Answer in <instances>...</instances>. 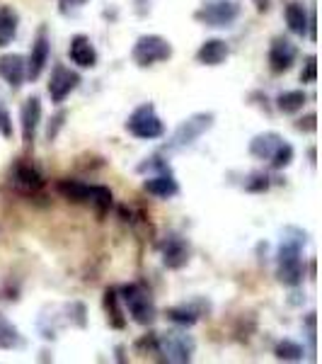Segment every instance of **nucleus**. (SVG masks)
<instances>
[{
	"instance_id": "c9c22d12",
	"label": "nucleus",
	"mask_w": 322,
	"mask_h": 364,
	"mask_svg": "<svg viewBox=\"0 0 322 364\" xmlns=\"http://www.w3.org/2000/svg\"><path fill=\"white\" fill-rule=\"evenodd\" d=\"M296 129L303 134H313L315 129H318V114H308V117H301V119L296 122Z\"/></svg>"
},
{
	"instance_id": "2f4dec72",
	"label": "nucleus",
	"mask_w": 322,
	"mask_h": 364,
	"mask_svg": "<svg viewBox=\"0 0 322 364\" xmlns=\"http://www.w3.org/2000/svg\"><path fill=\"white\" fill-rule=\"evenodd\" d=\"M136 170L138 173H162V170H170V163L160 156H150V158H145Z\"/></svg>"
},
{
	"instance_id": "f257e3e1",
	"label": "nucleus",
	"mask_w": 322,
	"mask_h": 364,
	"mask_svg": "<svg viewBox=\"0 0 322 364\" xmlns=\"http://www.w3.org/2000/svg\"><path fill=\"white\" fill-rule=\"evenodd\" d=\"M308 245V233L298 226H286L281 231V243L277 250V279L289 289L303 284L306 277V260L303 248Z\"/></svg>"
},
{
	"instance_id": "412c9836",
	"label": "nucleus",
	"mask_w": 322,
	"mask_h": 364,
	"mask_svg": "<svg viewBox=\"0 0 322 364\" xmlns=\"http://www.w3.org/2000/svg\"><path fill=\"white\" fill-rule=\"evenodd\" d=\"M20 29V13L13 5H0V49H5L17 37Z\"/></svg>"
},
{
	"instance_id": "cd10ccee",
	"label": "nucleus",
	"mask_w": 322,
	"mask_h": 364,
	"mask_svg": "<svg viewBox=\"0 0 322 364\" xmlns=\"http://www.w3.org/2000/svg\"><path fill=\"white\" fill-rule=\"evenodd\" d=\"M294 158H296L294 146H291L289 141H284V144L277 149V154L269 158V168H272V170H284V168H289L291 163H294Z\"/></svg>"
},
{
	"instance_id": "4be33fe9",
	"label": "nucleus",
	"mask_w": 322,
	"mask_h": 364,
	"mask_svg": "<svg viewBox=\"0 0 322 364\" xmlns=\"http://www.w3.org/2000/svg\"><path fill=\"white\" fill-rule=\"evenodd\" d=\"M104 311H107V321L109 326L116 328V331H124L126 328V318H124V309H121V299H119V291H116V287H109V289H104Z\"/></svg>"
},
{
	"instance_id": "423d86ee",
	"label": "nucleus",
	"mask_w": 322,
	"mask_h": 364,
	"mask_svg": "<svg viewBox=\"0 0 322 364\" xmlns=\"http://www.w3.org/2000/svg\"><path fill=\"white\" fill-rule=\"evenodd\" d=\"M126 132L131 136H136L140 141H155L165 136V124L155 112V105L153 102H143L128 114L126 119Z\"/></svg>"
},
{
	"instance_id": "f704fd0d",
	"label": "nucleus",
	"mask_w": 322,
	"mask_h": 364,
	"mask_svg": "<svg viewBox=\"0 0 322 364\" xmlns=\"http://www.w3.org/2000/svg\"><path fill=\"white\" fill-rule=\"evenodd\" d=\"M90 0H58V13L61 15H75L78 10H83Z\"/></svg>"
},
{
	"instance_id": "1a4fd4ad",
	"label": "nucleus",
	"mask_w": 322,
	"mask_h": 364,
	"mask_svg": "<svg viewBox=\"0 0 322 364\" xmlns=\"http://www.w3.org/2000/svg\"><path fill=\"white\" fill-rule=\"evenodd\" d=\"M10 185L15 187L20 195L25 197H37L44 190V178L34 166H29L25 161H17L10 168Z\"/></svg>"
},
{
	"instance_id": "a878e982",
	"label": "nucleus",
	"mask_w": 322,
	"mask_h": 364,
	"mask_svg": "<svg viewBox=\"0 0 322 364\" xmlns=\"http://www.w3.org/2000/svg\"><path fill=\"white\" fill-rule=\"evenodd\" d=\"M274 355H277V360H281V362H303L306 348H303L301 343H296V340L286 338V340H281V343H277Z\"/></svg>"
},
{
	"instance_id": "4c0bfd02",
	"label": "nucleus",
	"mask_w": 322,
	"mask_h": 364,
	"mask_svg": "<svg viewBox=\"0 0 322 364\" xmlns=\"http://www.w3.org/2000/svg\"><path fill=\"white\" fill-rule=\"evenodd\" d=\"M133 10H136L138 17H148L150 15V0H133Z\"/></svg>"
},
{
	"instance_id": "2eb2a0df",
	"label": "nucleus",
	"mask_w": 322,
	"mask_h": 364,
	"mask_svg": "<svg viewBox=\"0 0 322 364\" xmlns=\"http://www.w3.org/2000/svg\"><path fill=\"white\" fill-rule=\"evenodd\" d=\"M0 78L13 90H20L27 80V58L22 54H3L0 56Z\"/></svg>"
},
{
	"instance_id": "c85d7f7f",
	"label": "nucleus",
	"mask_w": 322,
	"mask_h": 364,
	"mask_svg": "<svg viewBox=\"0 0 322 364\" xmlns=\"http://www.w3.org/2000/svg\"><path fill=\"white\" fill-rule=\"evenodd\" d=\"M245 190L248 192H267L272 187V178L267 173H252L248 180H245Z\"/></svg>"
},
{
	"instance_id": "0eeeda50",
	"label": "nucleus",
	"mask_w": 322,
	"mask_h": 364,
	"mask_svg": "<svg viewBox=\"0 0 322 364\" xmlns=\"http://www.w3.org/2000/svg\"><path fill=\"white\" fill-rule=\"evenodd\" d=\"M240 13H243V5L238 0H211V3H204L201 8L194 13V20L199 25L206 27H233L238 22Z\"/></svg>"
},
{
	"instance_id": "f8f14e48",
	"label": "nucleus",
	"mask_w": 322,
	"mask_h": 364,
	"mask_svg": "<svg viewBox=\"0 0 322 364\" xmlns=\"http://www.w3.org/2000/svg\"><path fill=\"white\" fill-rule=\"evenodd\" d=\"M160 257H162V265L167 269H182L189 262L191 248L182 236H174L172 233V236H167L160 243Z\"/></svg>"
},
{
	"instance_id": "bb28decb",
	"label": "nucleus",
	"mask_w": 322,
	"mask_h": 364,
	"mask_svg": "<svg viewBox=\"0 0 322 364\" xmlns=\"http://www.w3.org/2000/svg\"><path fill=\"white\" fill-rule=\"evenodd\" d=\"M90 204L95 207L97 211V216L102 219L104 214L109 211V207L114 204V195H112V190L109 187H104V185H95V190H92V199H90Z\"/></svg>"
},
{
	"instance_id": "7ed1b4c3",
	"label": "nucleus",
	"mask_w": 322,
	"mask_h": 364,
	"mask_svg": "<svg viewBox=\"0 0 322 364\" xmlns=\"http://www.w3.org/2000/svg\"><path fill=\"white\" fill-rule=\"evenodd\" d=\"M157 338V360L160 362H170V364H187L194 360L196 352V340L191 336H187L184 331H165Z\"/></svg>"
},
{
	"instance_id": "473e14b6",
	"label": "nucleus",
	"mask_w": 322,
	"mask_h": 364,
	"mask_svg": "<svg viewBox=\"0 0 322 364\" xmlns=\"http://www.w3.org/2000/svg\"><path fill=\"white\" fill-rule=\"evenodd\" d=\"M318 80V56L310 54L306 56V63H303V70H301V83H315Z\"/></svg>"
},
{
	"instance_id": "6ab92c4d",
	"label": "nucleus",
	"mask_w": 322,
	"mask_h": 364,
	"mask_svg": "<svg viewBox=\"0 0 322 364\" xmlns=\"http://www.w3.org/2000/svg\"><path fill=\"white\" fill-rule=\"evenodd\" d=\"M284 136L277 132H262V134H257V136H252V141H250V156L257 158V161H267L269 163V158H272L274 154H277V149L281 144H284Z\"/></svg>"
},
{
	"instance_id": "ddd939ff",
	"label": "nucleus",
	"mask_w": 322,
	"mask_h": 364,
	"mask_svg": "<svg viewBox=\"0 0 322 364\" xmlns=\"http://www.w3.org/2000/svg\"><path fill=\"white\" fill-rule=\"evenodd\" d=\"M39 124H42V100L37 95L27 97L20 107V127H22V141L27 146L34 144L39 132Z\"/></svg>"
},
{
	"instance_id": "f03ea898",
	"label": "nucleus",
	"mask_w": 322,
	"mask_h": 364,
	"mask_svg": "<svg viewBox=\"0 0 322 364\" xmlns=\"http://www.w3.org/2000/svg\"><path fill=\"white\" fill-rule=\"evenodd\" d=\"M116 291H119L121 304H124L126 311L131 314L133 323H138V326H153L157 318V306H155L153 296H150V291L145 289L143 284L131 282V284L119 287Z\"/></svg>"
},
{
	"instance_id": "7c9ffc66",
	"label": "nucleus",
	"mask_w": 322,
	"mask_h": 364,
	"mask_svg": "<svg viewBox=\"0 0 322 364\" xmlns=\"http://www.w3.org/2000/svg\"><path fill=\"white\" fill-rule=\"evenodd\" d=\"M66 311H68V321L70 323H75L78 328H87V311H85L83 304L73 301V304H68Z\"/></svg>"
},
{
	"instance_id": "39448f33",
	"label": "nucleus",
	"mask_w": 322,
	"mask_h": 364,
	"mask_svg": "<svg viewBox=\"0 0 322 364\" xmlns=\"http://www.w3.org/2000/svg\"><path fill=\"white\" fill-rule=\"evenodd\" d=\"M216 124V114L213 112H196L191 117H187L184 122H179V127L174 129L172 139L167 141L165 151H182L194 146L199 139L204 136L206 132H211Z\"/></svg>"
},
{
	"instance_id": "dca6fc26",
	"label": "nucleus",
	"mask_w": 322,
	"mask_h": 364,
	"mask_svg": "<svg viewBox=\"0 0 322 364\" xmlns=\"http://www.w3.org/2000/svg\"><path fill=\"white\" fill-rule=\"evenodd\" d=\"M68 56L78 68H95L97 66V49L87 34H75V37L70 39Z\"/></svg>"
},
{
	"instance_id": "9b49d317",
	"label": "nucleus",
	"mask_w": 322,
	"mask_h": 364,
	"mask_svg": "<svg viewBox=\"0 0 322 364\" xmlns=\"http://www.w3.org/2000/svg\"><path fill=\"white\" fill-rule=\"evenodd\" d=\"M296 58H298V49L289 37L279 34V37L272 39V44H269V68H272V73L277 75L289 73L294 68Z\"/></svg>"
},
{
	"instance_id": "20e7f679",
	"label": "nucleus",
	"mask_w": 322,
	"mask_h": 364,
	"mask_svg": "<svg viewBox=\"0 0 322 364\" xmlns=\"http://www.w3.org/2000/svg\"><path fill=\"white\" fill-rule=\"evenodd\" d=\"M172 44L165 37H160V34H140L131 49V58L138 68H150L157 66V63H165L172 58Z\"/></svg>"
},
{
	"instance_id": "f3484780",
	"label": "nucleus",
	"mask_w": 322,
	"mask_h": 364,
	"mask_svg": "<svg viewBox=\"0 0 322 364\" xmlns=\"http://www.w3.org/2000/svg\"><path fill=\"white\" fill-rule=\"evenodd\" d=\"M231 56V46H228L226 39H206L201 46L196 49V61L201 63V66H221V63H226V58Z\"/></svg>"
},
{
	"instance_id": "aec40b11",
	"label": "nucleus",
	"mask_w": 322,
	"mask_h": 364,
	"mask_svg": "<svg viewBox=\"0 0 322 364\" xmlns=\"http://www.w3.org/2000/svg\"><path fill=\"white\" fill-rule=\"evenodd\" d=\"M92 190L95 185H87V182H80V180H58L56 182V192L61 197H66L68 202H75V204H90L92 199Z\"/></svg>"
},
{
	"instance_id": "4468645a",
	"label": "nucleus",
	"mask_w": 322,
	"mask_h": 364,
	"mask_svg": "<svg viewBox=\"0 0 322 364\" xmlns=\"http://www.w3.org/2000/svg\"><path fill=\"white\" fill-rule=\"evenodd\" d=\"M143 192L155 199H172L179 195V182L172 170H162V173H153L150 178H145Z\"/></svg>"
},
{
	"instance_id": "ea45409f",
	"label": "nucleus",
	"mask_w": 322,
	"mask_h": 364,
	"mask_svg": "<svg viewBox=\"0 0 322 364\" xmlns=\"http://www.w3.org/2000/svg\"><path fill=\"white\" fill-rule=\"evenodd\" d=\"M308 156H310V166H313V168L318 166V161H315V146H313V149L308 151Z\"/></svg>"
},
{
	"instance_id": "6e6552de",
	"label": "nucleus",
	"mask_w": 322,
	"mask_h": 364,
	"mask_svg": "<svg viewBox=\"0 0 322 364\" xmlns=\"http://www.w3.org/2000/svg\"><path fill=\"white\" fill-rule=\"evenodd\" d=\"M78 85H80V73H78V70L63 66V63H56L54 70H51V78H49V85H46V90H49L51 102L61 105V102H66V97Z\"/></svg>"
},
{
	"instance_id": "9d476101",
	"label": "nucleus",
	"mask_w": 322,
	"mask_h": 364,
	"mask_svg": "<svg viewBox=\"0 0 322 364\" xmlns=\"http://www.w3.org/2000/svg\"><path fill=\"white\" fill-rule=\"evenodd\" d=\"M49 58H51V39H49V29L42 25L37 29L32 51L27 56V80H37L44 73V68L49 66Z\"/></svg>"
},
{
	"instance_id": "72a5a7b5",
	"label": "nucleus",
	"mask_w": 322,
	"mask_h": 364,
	"mask_svg": "<svg viewBox=\"0 0 322 364\" xmlns=\"http://www.w3.org/2000/svg\"><path fill=\"white\" fill-rule=\"evenodd\" d=\"M15 129H13V117H10L8 107L0 102V136L3 139H13Z\"/></svg>"
},
{
	"instance_id": "58836bf2",
	"label": "nucleus",
	"mask_w": 322,
	"mask_h": 364,
	"mask_svg": "<svg viewBox=\"0 0 322 364\" xmlns=\"http://www.w3.org/2000/svg\"><path fill=\"white\" fill-rule=\"evenodd\" d=\"M255 3H257V13H269V8H272L269 0H255Z\"/></svg>"
},
{
	"instance_id": "b1692460",
	"label": "nucleus",
	"mask_w": 322,
	"mask_h": 364,
	"mask_svg": "<svg viewBox=\"0 0 322 364\" xmlns=\"http://www.w3.org/2000/svg\"><path fill=\"white\" fill-rule=\"evenodd\" d=\"M201 314H204V309L201 306H196V304H189V306H172V309H167V318L174 323V326H179V328H191V326H196V321L201 318Z\"/></svg>"
},
{
	"instance_id": "393cba45",
	"label": "nucleus",
	"mask_w": 322,
	"mask_h": 364,
	"mask_svg": "<svg viewBox=\"0 0 322 364\" xmlns=\"http://www.w3.org/2000/svg\"><path fill=\"white\" fill-rule=\"evenodd\" d=\"M308 105V95L303 90H286L277 97V109L281 114H298Z\"/></svg>"
},
{
	"instance_id": "5701e85b",
	"label": "nucleus",
	"mask_w": 322,
	"mask_h": 364,
	"mask_svg": "<svg viewBox=\"0 0 322 364\" xmlns=\"http://www.w3.org/2000/svg\"><path fill=\"white\" fill-rule=\"evenodd\" d=\"M25 348H27V340L20 333V328L0 314V350H25Z\"/></svg>"
},
{
	"instance_id": "e433bc0d",
	"label": "nucleus",
	"mask_w": 322,
	"mask_h": 364,
	"mask_svg": "<svg viewBox=\"0 0 322 364\" xmlns=\"http://www.w3.org/2000/svg\"><path fill=\"white\" fill-rule=\"evenodd\" d=\"M315 323H318V318H315V311H310V314L306 316V328H308L310 352H315V338H318V331H315Z\"/></svg>"
},
{
	"instance_id": "a211bd4d",
	"label": "nucleus",
	"mask_w": 322,
	"mask_h": 364,
	"mask_svg": "<svg viewBox=\"0 0 322 364\" xmlns=\"http://www.w3.org/2000/svg\"><path fill=\"white\" fill-rule=\"evenodd\" d=\"M284 20L289 25V32L296 34V37H308L310 29V13L308 8L301 3V0H291L284 8Z\"/></svg>"
},
{
	"instance_id": "c756f323",
	"label": "nucleus",
	"mask_w": 322,
	"mask_h": 364,
	"mask_svg": "<svg viewBox=\"0 0 322 364\" xmlns=\"http://www.w3.org/2000/svg\"><path fill=\"white\" fill-rule=\"evenodd\" d=\"M66 119H68L66 109H58V112L49 119V127H46V141H49V144L58 136V132H61L63 124H66Z\"/></svg>"
}]
</instances>
